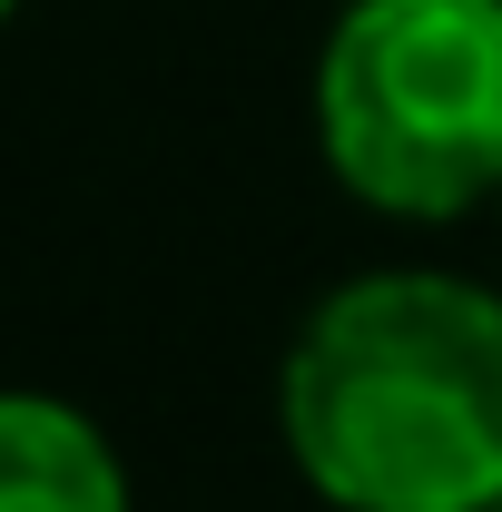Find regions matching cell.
Wrapping results in <instances>:
<instances>
[{"label": "cell", "instance_id": "cell-1", "mask_svg": "<svg viewBox=\"0 0 502 512\" xmlns=\"http://www.w3.org/2000/svg\"><path fill=\"white\" fill-rule=\"evenodd\" d=\"M276 434L335 512H493L502 296L443 266L325 286L276 365Z\"/></svg>", "mask_w": 502, "mask_h": 512}, {"label": "cell", "instance_id": "cell-2", "mask_svg": "<svg viewBox=\"0 0 502 512\" xmlns=\"http://www.w3.org/2000/svg\"><path fill=\"white\" fill-rule=\"evenodd\" d=\"M315 148L404 227L502 197V0H345L315 50Z\"/></svg>", "mask_w": 502, "mask_h": 512}, {"label": "cell", "instance_id": "cell-5", "mask_svg": "<svg viewBox=\"0 0 502 512\" xmlns=\"http://www.w3.org/2000/svg\"><path fill=\"white\" fill-rule=\"evenodd\" d=\"M493 512H502V493H493Z\"/></svg>", "mask_w": 502, "mask_h": 512}, {"label": "cell", "instance_id": "cell-4", "mask_svg": "<svg viewBox=\"0 0 502 512\" xmlns=\"http://www.w3.org/2000/svg\"><path fill=\"white\" fill-rule=\"evenodd\" d=\"M10 10H20V0H0V20H10Z\"/></svg>", "mask_w": 502, "mask_h": 512}, {"label": "cell", "instance_id": "cell-3", "mask_svg": "<svg viewBox=\"0 0 502 512\" xmlns=\"http://www.w3.org/2000/svg\"><path fill=\"white\" fill-rule=\"evenodd\" d=\"M0 512H128V463L69 394L0 384Z\"/></svg>", "mask_w": 502, "mask_h": 512}]
</instances>
